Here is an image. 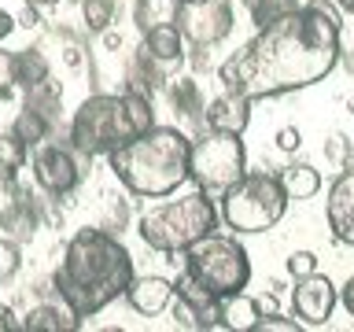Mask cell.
Instances as JSON below:
<instances>
[{"label":"cell","instance_id":"6da1fadb","mask_svg":"<svg viewBox=\"0 0 354 332\" xmlns=\"http://www.w3.org/2000/svg\"><path fill=\"white\" fill-rule=\"evenodd\" d=\"M339 11L325 0H310L288 11L236 48L218 66L221 89L254 100H273L310 89L339 66Z\"/></svg>","mask_w":354,"mask_h":332},{"label":"cell","instance_id":"7a4b0ae2","mask_svg":"<svg viewBox=\"0 0 354 332\" xmlns=\"http://www.w3.org/2000/svg\"><path fill=\"white\" fill-rule=\"evenodd\" d=\"M133 277V255L115 232L77 229L63 248L59 270L52 273V292L85 321L126 295Z\"/></svg>","mask_w":354,"mask_h":332},{"label":"cell","instance_id":"3957f363","mask_svg":"<svg viewBox=\"0 0 354 332\" xmlns=\"http://www.w3.org/2000/svg\"><path fill=\"white\" fill-rule=\"evenodd\" d=\"M188 133L181 126H151L107 151V170L129 196L166 199L188 181Z\"/></svg>","mask_w":354,"mask_h":332},{"label":"cell","instance_id":"277c9868","mask_svg":"<svg viewBox=\"0 0 354 332\" xmlns=\"http://www.w3.org/2000/svg\"><path fill=\"white\" fill-rule=\"evenodd\" d=\"M155 126L151 96L140 93H96L82 100L71 118V144L85 155H107L111 148L133 140Z\"/></svg>","mask_w":354,"mask_h":332},{"label":"cell","instance_id":"5b68a950","mask_svg":"<svg viewBox=\"0 0 354 332\" xmlns=\"http://www.w3.org/2000/svg\"><path fill=\"white\" fill-rule=\"evenodd\" d=\"M214 229H218V203L199 188L177 199H166V203H155L137 218V237L159 255H181Z\"/></svg>","mask_w":354,"mask_h":332},{"label":"cell","instance_id":"8992f818","mask_svg":"<svg viewBox=\"0 0 354 332\" xmlns=\"http://www.w3.org/2000/svg\"><path fill=\"white\" fill-rule=\"evenodd\" d=\"M288 192L281 177L270 170H243L236 185L225 188L218 199V218L225 221L232 232L251 237V232H270L277 221L288 214Z\"/></svg>","mask_w":354,"mask_h":332},{"label":"cell","instance_id":"52a82bcc","mask_svg":"<svg viewBox=\"0 0 354 332\" xmlns=\"http://www.w3.org/2000/svg\"><path fill=\"white\" fill-rule=\"evenodd\" d=\"M185 270L218 299L236 295L251 284V259L248 248L236 240V232H207L192 248H185Z\"/></svg>","mask_w":354,"mask_h":332},{"label":"cell","instance_id":"ba28073f","mask_svg":"<svg viewBox=\"0 0 354 332\" xmlns=\"http://www.w3.org/2000/svg\"><path fill=\"white\" fill-rule=\"evenodd\" d=\"M248 170V151H243L240 133H221V129H196L188 140V181L210 199L225 196L229 185H236Z\"/></svg>","mask_w":354,"mask_h":332},{"label":"cell","instance_id":"9c48e42d","mask_svg":"<svg viewBox=\"0 0 354 332\" xmlns=\"http://www.w3.org/2000/svg\"><path fill=\"white\" fill-rule=\"evenodd\" d=\"M88 166H93V155L77 151L71 137L66 140H52L44 137L37 148H30V170H33V185L41 188L44 196L59 199V196H71L82 188Z\"/></svg>","mask_w":354,"mask_h":332},{"label":"cell","instance_id":"30bf717a","mask_svg":"<svg viewBox=\"0 0 354 332\" xmlns=\"http://www.w3.org/2000/svg\"><path fill=\"white\" fill-rule=\"evenodd\" d=\"M177 30L188 48H214L218 41L229 37L232 30V0H188L177 4Z\"/></svg>","mask_w":354,"mask_h":332},{"label":"cell","instance_id":"8fae6325","mask_svg":"<svg viewBox=\"0 0 354 332\" xmlns=\"http://www.w3.org/2000/svg\"><path fill=\"white\" fill-rule=\"evenodd\" d=\"M336 303H339L336 284H332L328 277H321V273L299 277L295 288H292V317L299 321V325H306V329L328 325Z\"/></svg>","mask_w":354,"mask_h":332},{"label":"cell","instance_id":"7c38bea8","mask_svg":"<svg viewBox=\"0 0 354 332\" xmlns=\"http://www.w3.org/2000/svg\"><path fill=\"white\" fill-rule=\"evenodd\" d=\"M8 188H11V199L0 207V237L22 243V240H30L33 232L41 229V218H44L41 203L44 199L33 196L30 188H22L19 181H11Z\"/></svg>","mask_w":354,"mask_h":332},{"label":"cell","instance_id":"4fadbf2b","mask_svg":"<svg viewBox=\"0 0 354 332\" xmlns=\"http://www.w3.org/2000/svg\"><path fill=\"white\" fill-rule=\"evenodd\" d=\"M325 221H328V232L339 243L354 248V163L343 166L336 174V181H332V188H328Z\"/></svg>","mask_w":354,"mask_h":332},{"label":"cell","instance_id":"5bb4252c","mask_svg":"<svg viewBox=\"0 0 354 332\" xmlns=\"http://www.w3.org/2000/svg\"><path fill=\"white\" fill-rule=\"evenodd\" d=\"M174 295L181 299V303L196 314L199 332H203V329H221V299H218L214 292H210V288L199 284L188 270L177 273V281H174Z\"/></svg>","mask_w":354,"mask_h":332},{"label":"cell","instance_id":"9a60e30c","mask_svg":"<svg viewBox=\"0 0 354 332\" xmlns=\"http://www.w3.org/2000/svg\"><path fill=\"white\" fill-rule=\"evenodd\" d=\"M140 52L148 55L151 63H159L162 71H174L181 66V59L188 55V44L177 30V22H159V26H148L140 37Z\"/></svg>","mask_w":354,"mask_h":332},{"label":"cell","instance_id":"2e32d148","mask_svg":"<svg viewBox=\"0 0 354 332\" xmlns=\"http://www.w3.org/2000/svg\"><path fill=\"white\" fill-rule=\"evenodd\" d=\"M203 126L210 129H221V133H240L251 126V100L240 96V93H221L207 104L203 111Z\"/></svg>","mask_w":354,"mask_h":332},{"label":"cell","instance_id":"e0dca14e","mask_svg":"<svg viewBox=\"0 0 354 332\" xmlns=\"http://www.w3.org/2000/svg\"><path fill=\"white\" fill-rule=\"evenodd\" d=\"M174 299V281H166L159 273H148V277H133L129 288H126V303L144 317H155L170 306Z\"/></svg>","mask_w":354,"mask_h":332},{"label":"cell","instance_id":"ac0fdd59","mask_svg":"<svg viewBox=\"0 0 354 332\" xmlns=\"http://www.w3.org/2000/svg\"><path fill=\"white\" fill-rule=\"evenodd\" d=\"M166 100H170L174 115H181V122H188L196 129H203V111H207V100L199 93V82L196 77H174V82H166ZM188 133V137H192Z\"/></svg>","mask_w":354,"mask_h":332},{"label":"cell","instance_id":"d6986e66","mask_svg":"<svg viewBox=\"0 0 354 332\" xmlns=\"http://www.w3.org/2000/svg\"><path fill=\"white\" fill-rule=\"evenodd\" d=\"M19 329H26V332H74V329H82V317L55 295V303H41V306L26 310Z\"/></svg>","mask_w":354,"mask_h":332},{"label":"cell","instance_id":"ffe728a7","mask_svg":"<svg viewBox=\"0 0 354 332\" xmlns=\"http://www.w3.org/2000/svg\"><path fill=\"white\" fill-rule=\"evenodd\" d=\"M262 321V310H259V299L248 295V292H236V295H225L221 299V329L229 332H254Z\"/></svg>","mask_w":354,"mask_h":332},{"label":"cell","instance_id":"44dd1931","mask_svg":"<svg viewBox=\"0 0 354 332\" xmlns=\"http://www.w3.org/2000/svg\"><path fill=\"white\" fill-rule=\"evenodd\" d=\"M52 77V63L41 48H19L15 52V89H33Z\"/></svg>","mask_w":354,"mask_h":332},{"label":"cell","instance_id":"7402d4cb","mask_svg":"<svg viewBox=\"0 0 354 332\" xmlns=\"http://www.w3.org/2000/svg\"><path fill=\"white\" fill-rule=\"evenodd\" d=\"M277 177H281L288 199H314L321 192V174L310 163H292V166H284Z\"/></svg>","mask_w":354,"mask_h":332},{"label":"cell","instance_id":"603a6c76","mask_svg":"<svg viewBox=\"0 0 354 332\" xmlns=\"http://www.w3.org/2000/svg\"><path fill=\"white\" fill-rule=\"evenodd\" d=\"M30 163V148L22 144L15 133H0V185H11L19 181V174L26 170Z\"/></svg>","mask_w":354,"mask_h":332},{"label":"cell","instance_id":"cb8c5ba5","mask_svg":"<svg viewBox=\"0 0 354 332\" xmlns=\"http://www.w3.org/2000/svg\"><path fill=\"white\" fill-rule=\"evenodd\" d=\"M52 122L44 118V115H37L33 107H19V115H15V122H11V133L26 144V148H37V144L44 140V137H52Z\"/></svg>","mask_w":354,"mask_h":332},{"label":"cell","instance_id":"d4e9b609","mask_svg":"<svg viewBox=\"0 0 354 332\" xmlns=\"http://www.w3.org/2000/svg\"><path fill=\"white\" fill-rule=\"evenodd\" d=\"M59 89H55L52 82H41V85H33V89H26V96H22V107H33L37 115H44L55 126L59 122Z\"/></svg>","mask_w":354,"mask_h":332},{"label":"cell","instance_id":"484cf974","mask_svg":"<svg viewBox=\"0 0 354 332\" xmlns=\"http://www.w3.org/2000/svg\"><path fill=\"white\" fill-rule=\"evenodd\" d=\"M177 15V0H137L133 4V19H137L140 33L148 26H159V22H174Z\"/></svg>","mask_w":354,"mask_h":332},{"label":"cell","instance_id":"4316f807","mask_svg":"<svg viewBox=\"0 0 354 332\" xmlns=\"http://www.w3.org/2000/svg\"><path fill=\"white\" fill-rule=\"evenodd\" d=\"M251 11V22L254 26H270V22H277L281 15H288V11H295L299 8V0H243Z\"/></svg>","mask_w":354,"mask_h":332},{"label":"cell","instance_id":"83f0119b","mask_svg":"<svg viewBox=\"0 0 354 332\" xmlns=\"http://www.w3.org/2000/svg\"><path fill=\"white\" fill-rule=\"evenodd\" d=\"M77 4H82L85 30H93V33L111 30V22H115V0H77Z\"/></svg>","mask_w":354,"mask_h":332},{"label":"cell","instance_id":"f1b7e54d","mask_svg":"<svg viewBox=\"0 0 354 332\" xmlns=\"http://www.w3.org/2000/svg\"><path fill=\"white\" fill-rule=\"evenodd\" d=\"M336 44H339V63H347V71L354 74V11H351L347 19H339Z\"/></svg>","mask_w":354,"mask_h":332},{"label":"cell","instance_id":"f546056e","mask_svg":"<svg viewBox=\"0 0 354 332\" xmlns=\"http://www.w3.org/2000/svg\"><path fill=\"white\" fill-rule=\"evenodd\" d=\"M19 266H22L19 243H15V240H8V237H0V281L15 277V273H19Z\"/></svg>","mask_w":354,"mask_h":332},{"label":"cell","instance_id":"4dcf8cb0","mask_svg":"<svg viewBox=\"0 0 354 332\" xmlns=\"http://www.w3.org/2000/svg\"><path fill=\"white\" fill-rule=\"evenodd\" d=\"M284 270H288V277H292V281L317 273V255H314V251H292V255H288V262H284Z\"/></svg>","mask_w":354,"mask_h":332},{"label":"cell","instance_id":"1f68e13d","mask_svg":"<svg viewBox=\"0 0 354 332\" xmlns=\"http://www.w3.org/2000/svg\"><path fill=\"white\" fill-rule=\"evenodd\" d=\"M325 155L339 166V170L354 163V155H351V140L343 137V133H332V140H325Z\"/></svg>","mask_w":354,"mask_h":332},{"label":"cell","instance_id":"d6a6232c","mask_svg":"<svg viewBox=\"0 0 354 332\" xmlns=\"http://www.w3.org/2000/svg\"><path fill=\"white\" fill-rule=\"evenodd\" d=\"M303 325H299L295 317H281V314H266L262 321H259V329L254 332H299Z\"/></svg>","mask_w":354,"mask_h":332},{"label":"cell","instance_id":"836d02e7","mask_svg":"<svg viewBox=\"0 0 354 332\" xmlns=\"http://www.w3.org/2000/svg\"><path fill=\"white\" fill-rule=\"evenodd\" d=\"M15 89V52H0V96Z\"/></svg>","mask_w":354,"mask_h":332},{"label":"cell","instance_id":"e575fe53","mask_svg":"<svg viewBox=\"0 0 354 332\" xmlns=\"http://www.w3.org/2000/svg\"><path fill=\"white\" fill-rule=\"evenodd\" d=\"M277 148H281V151H288V155H292V151H299V148H303V133H299L295 126H284V129H277Z\"/></svg>","mask_w":354,"mask_h":332},{"label":"cell","instance_id":"d590c367","mask_svg":"<svg viewBox=\"0 0 354 332\" xmlns=\"http://www.w3.org/2000/svg\"><path fill=\"white\" fill-rule=\"evenodd\" d=\"M15 26H22V30H37V26H41V11L26 4V8H22L19 15H15Z\"/></svg>","mask_w":354,"mask_h":332},{"label":"cell","instance_id":"8d00e7d4","mask_svg":"<svg viewBox=\"0 0 354 332\" xmlns=\"http://www.w3.org/2000/svg\"><path fill=\"white\" fill-rule=\"evenodd\" d=\"M339 303H343V310H347V314L354 317V273L347 277V284L339 288Z\"/></svg>","mask_w":354,"mask_h":332},{"label":"cell","instance_id":"74e56055","mask_svg":"<svg viewBox=\"0 0 354 332\" xmlns=\"http://www.w3.org/2000/svg\"><path fill=\"white\" fill-rule=\"evenodd\" d=\"M11 33H15V15H11L8 8H0V44H4Z\"/></svg>","mask_w":354,"mask_h":332},{"label":"cell","instance_id":"f35d334b","mask_svg":"<svg viewBox=\"0 0 354 332\" xmlns=\"http://www.w3.org/2000/svg\"><path fill=\"white\" fill-rule=\"evenodd\" d=\"M259 310H262V317L266 314H281V303H277L273 292H266V295H259Z\"/></svg>","mask_w":354,"mask_h":332},{"label":"cell","instance_id":"ab89813d","mask_svg":"<svg viewBox=\"0 0 354 332\" xmlns=\"http://www.w3.org/2000/svg\"><path fill=\"white\" fill-rule=\"evenodd\" d=\"M11 329H15V321H11V310L0 306V332H11Z\"/></svg>","mask_w":354,"mask_h":332},{"label":"cell","instance_id":"60d3db41","mask_svg":"<svg viewBox=\"0 0 354 332\" xmlns=\"http://www.w3.org/2000/svg\"><path fill=\"white\" fill-rule=\"evenodd\" d=\"M26 4H30V8H37V11H48V8L59 4V0H26Z\"/></svg>","mask_w":354,"mask_h":332},{"label":"cell","instance_id":"b9f144b4","mask_svg":"<svg viewBox=\"0 0 354 332\" xmlns=\"http://www.w3.org/2000/svg\"><path fill=\"white\" fill-rule=\"evenodd\" d=\"M0 100H4V96H0Z\"/></svg>","mask_w":354,"mask_h":332}]
</instances>
